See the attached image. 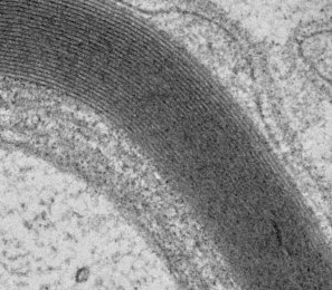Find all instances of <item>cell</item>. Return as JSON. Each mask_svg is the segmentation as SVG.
I'll use <instances>...</instances> for the list:
<instances>
[{"instance_id": "obj_1", "label": "cell", "mask_w": 332, "mask_h": 290, "mask_svg": "<svg viewBox=\"0 0 332 290\" xmlns=\"http://www.w3.org/2000/svg\"><path fill=\"white\" fill-rule=\"evenodd\" d=\"M90 278V269L87 267H83L81 269H78L75 275V281L77 283H83L86 282Z\"/></svg>"}]
</instances>
